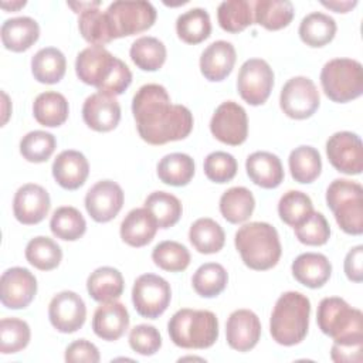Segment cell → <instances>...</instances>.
<instances>
[{"label": "cell", "mask_w": 363, "mask_h": 363, "mask_svg": "<svg viewBox=\"0 0 363 363\" xmlns=\"http://www.w3.org/2000/svg\"><path fill=\"white\" fill-rule=\"evenodd\" d=\"M30 337L31 332L26 320L18 318H4L0 320V352L3 354L26 349Z\"/></svg>", "instance_id": "bcb514c9"}, {"label": "cell", "mask_w": 363, "mask_h": 363, "mask_svg": "<svg viewBox=\"0 0 363 363\" xmlns=\"http://www.w3.org/2000/svg\"><path fill=\"white\" fill-rule=\"evenodd\" d=\"M234 242L242 262L251 269H271L281 258L278 231L268 223L252 221L241 225L235 233Z\"/></svg>", "instance_id": "3957f363"}, {"label": "cell", "mask_w": 363, "mask_h": 363, "mask_svg": "<svg viewBox=\"0 0 363 363\" xmlns=\"http://www.w3.org/2000/svg\"><path fill=\"white\" fill-rule=\"evenodd\" d=\"M105 13L113 40L146 31L156 20V9L145 0H118L111 3Z\"/></svg>", "instance_id": "9c48e42d"}, {"label": "cell", "mask_w": 363, "mask_h": 363, "mask_svg": "<svg viewBox=\"0 0 363 363\" xmlns=\"http://www.w3.org/2000/svg\"><path fill=\"white\" fill-rule=\"evenodd\" d=\"M326 203L346 234L363 233V189L359 183L347 179L333 180L326 190Z\"/></svg>", "instance_id": "52a82bcc"}, {"label": "cell", "mask_w": 363, "mask_h": 363, "mask_svg": "<svg viewBox=\"0 0 363 363\" xmlns=\"http://www.w3.org/2000/svg\"><path fill=\"white\" fill-rule=\"evenodd\" d=\"M255 208L252 193L242 186L231 187L220 197V213L231 224L247 221Z\"/></svg>", "instance_id": "4dcf8cb0"}, {"label": "cell", "mask_w": 363, "mask_h": 363, "mask_svg": "<svg viewBox=\"0 0 363 363\" xmlns=\"http://www.w3.org/2000/svg\"><path fill=\"white\" fill-rule=\"evenodd\" d=\"M220 27L227 33H240L252 24L251 3L245 0H227L217 9Z\"/></svg>", "instance_id": "ee69618b"}, {"label": "cell", "mask_w": 363, "mask_h": 363, "mask_svg": "<svg viewBox=\"0 0 363 363\" xmlns=\"http://www.w3.org/2000/svg\"><path fill=\"white\" fill-rule=\"evenodd\" d=\"M82 119L96 132H109L121 121V105L112 95L95 92L82 105Z\"/></svg>", "instance_id": "ffe728a7"}, {"label": "cell", "mask_w": 363, "mask_h": 363, "mask_svg": "<svg viewBox=\"0 0 363 363\" xmlns=\"http://www.w3.org/2000/svg\"><path fill=\"white\" fill-rule=\"evenodd\" d=\"M299 37L309 47H323L329 44L336 34V21L320 11L305 16L299 24Z\"/></svg>", "instance_id": "d6a6232c"}, {"label": "cell", "mask_w": 363, "mask_h": 363, "mask_svg": "<svg viewBox=\"0 0 363 363\" xmlns=\"http://www.w3.org/2000/svg\"><path fill=\"white\" fill-rule=\"evenodd\" d=\"M294 4L288 0H258L254 3V20L267 30L286 27L294 18Z\"/></svg>", "instance_id": "e575fe53"}, {"label": "cell", "mask_w": 363, "mask_h": 363, "mask_svg": "<svg viewBox=\"0 0 363 363\" xmlns=\"http://www.w3.org/2000/svg\"><path fill=\"white\" fill-rule=\"evenodd\" d=\"M189 240L200 254H216L224 247L225 234L217 221L203 217L190 225Z\"/></svg>", "instance_id": "1f68e13d"}, {"label": "cell", "mask_w": 363, "mask_h": 363, "mask_svg": "<svg viewBox=\"0 0 363 363\" xmlns=\"http://www.w3.org/2000/svg\"><path fill=\"white\" fill-rule=\"evenodd\" d=\"M325 95L337 104H345L363 94V67L352 58H333L320 71Z\"/></svg>", "instance_id": "ba28073f"}, {"label": "cell", "mask_w": 363, "mask_h": 363, "mask_svg": "<svg viewBox=\"0 0 363 363\" xmlns=\"http://www.w3.org/2000/svg\"><path fill=\"white\" fill-rule=\"evenodd\" d=\"M235 58V48L231 43L224 40L214 41L201 52L200 71L211 82L223 81L231 74Z\"/></svg>", "instance_id": "44dd1931"}, {"label": "cell", "mask_w": 363, "mask_h": 363, "mask_svg": "<svg viewBox=\"0 0 363 363\" xmlns=\"http://www.w3.org/2000/svg\"><path fill=\"white\" fill-rule=\"evenodd\" d=\"M129 326V313L123 303L111 301L96 308L92 318L94 333L102 340H118Z\"/></svg>", "instance_id": "7402d4cb"}, {"label": "cell", "mask_w": 363, "mask_h": 363, "mask_svg": "<svg viewBox=\"0 0 363 363\" xmlns=\"http://www.w3.org/2000/svg\"><path fill=\"white\" fill-rule=\"evenodd\" d=\"M228 282V274L221 264L206 262L197 268L193 275V289L203 298H214L220 295Z\"/></svg>", "instance_id": "b9f144b4"}, {"label": "cell", "mask_w": 363, "mask_h": 363, "mask_svg": "<svg viewBox=\"0 0 363 363\" xmlns=\"http://www.w3.org/2000/svg\"><path fill=\"white\" fill-rule=\"evenodd\" d=\"M125 194L122 187L112 180L95 183L85 196V208L96 223L113 220L123 206Z\"/></svg>", "instance_id": "2e32d148"}, {"label": "cell", "mask_w": 363, "mask_h": 363, "mask_svg": "<svg viewBox=\"0 0 363 363\" xmlns=\"http://www.w3.org/2000/svg\"><path fill=\"white\" fill-rule=\"evenodd\" d=\"M312 211L313 204L311 197L298 190L286 191L278 203V214L281 220L291 227L301 224Z\"/></svg>", "instance_id": "f6af8a7d"}, {"label": "cell", "mask_w": 363, "mask_h": 363, "mask_svg": "<svg viewBox=\"0 0 363 363\" xmlns=\"http://www.w3.org/2000/svg\"><path fill=\"white\" fill-rule=\"evenodd\" d=\"M40 37L38 23L27 16L9 18L1 26V43L14 52L28 50Z\"/></svg>", "instance_id": "4316f807"}, {"label": "cell", "mask_w": 363, "mask_h": 363, "mask_svg": "<svg viewBox=\"0 0 363 363\" xmlns=\"http://www.w3.org/2000/svg\"><path fill=\"white\" fill-rule=\"evenodd\" d=\"M213 136L230 146H238L248 136V118L245 109L234 101H225L217 106L210 121Z\"/></svg>", "instance_id": "4fadbf2b"}, {"label": "cell", "mask_w": 363, "mask_h": 363, "mask_svg": "<svg viewBox=\"0 0 363 363\" xmlns=\"http://www.w3.org/2000/svg\"><path fill=\"white\" fill-rule=\"evenodd\" d=\"M132 113L139 136L149 145L187 138L193 129V115L184 105H174L164 86L146 84L132 99Z\"/></svg>", "instance_id": "6da1fadb"}, {"label": "cell", "mask_w": 363, "mask_h": 363, "mask_svg": "<svg viewBox=\"0 0 363 363\" xmlns=\"http://www.w3.org/2000/svg\"><path fill=\"white\" fill-rule=\"evenodd\" d=\"M316 320L322 333L330 336L333 342L363 340L362 311L352 308L342 298H323L318 306Z\"/></svg>", "instance_id": "8992f818"}, {"label": "cell", "mask_w": 363, "mask_h": 363, "mask_svg": "<svg viewBox=\"0 0 363 363\" xmlns=\"http://www.w3.org/2000/svg\"><path fill=\"white\" fill-rule=\"evenodd\" d=\"M75 72L84 84L112 96L123 94L132 82L129 67L102 45L84 48L77 55Z\"/></svg>", "instance_id": "7a4b0ae2"}, {"label": "cell", "mask_w": 363, "mask_h": 363, "mask_svg": "<svg viewBox=\"0 0 363 363\" xmlns=\"http://www.w3.org/2000/svg\"><path fill=\"white\" fill-rule=\"evenodd\" d=\"M69 106L65 96L55 91L40 94L33 104V115L35 121L47 128L62 125L68 118Z\"/></svg>", "instance_id": "f546056e"}, {"label": "cell", "mask_w": 363, "mask_h": 363, "mask_svg": "<svg viewBox=\"0 0 363 363\" xmlns=\"http://www.w3.org/2000/svg\"><path fill=\"white\" fill-rule=\"evenodd\" d=\"M78 28L84 40L92 45L104 47V44L113 40L106 13L101 11L98 7L86 9L79 14Z\"/></svg>", "instance_id": "ab89813d"}, {"label": "cell", "mask_w": 363, "mask_h": 363, "mask_svg": "<svg viewBox=\"0 0 363 363\" xmlns=\"http://www.w3.org/2000/svg\"><path fill=\"white\" fill-rule=\"evenodd\" d=\"M89 174V163L78 150H62L52 163V176L65 190L79 189Z\"/></svg>", "instance_id": "603a6c76"}, {"label": "cell", "mask_w": 363, "mask_h": 363, "mask_svg": "<svg viewBox=\"0 0 363 363\" xmlns=\"http://www.w3.org/2000/svg\"><path fill=\"white\" fill-rule=\"evenodd\" d=\"M170 340L183 349H207L218 339L217 316L204 309H180L167 323Z\"/></svg>", "instance_id": "5b68a950"}, {"label": "cell", "mask_w": 363, "mask_h": 363, "mask_svg": "<svg viewBox=\"0 0 363 363\" xmlns=\"http://www.w3.org/2000/svg\"><path fill=\"white\" fill-rule=\"evenodd\" d=\"M153 262L169 272L184 271L190 264L189 250L177 241H162L152 251Z\"/></svg>", "instance_id": "7dc6e473"}, {"label": "cell", "mask_w": 363, "mask_h": 363, "mask_svg": "<svg viewBox=\"0 0 363 363\" xmlns=\"http://www.w3.org/2000/svg\"><path fill=\"white\" fill-rule=\"evenodd\" d=\"M299 242L305 245H323L330 237V227L322 213L312 211L301 224L294 227Z\"/></svg>", "instance_id": "681fc988"}, {"label": "cell", "mask_w": 363, "mask_h": 363, "mask_svg": "<svg viewBox=\"0 0 363 363\" xmlns=\"http://www.w3.org/2000/svg\"><path fill=\"white\" fill-rule=\"evenodd\" d=\"M51 233L64 241H77L86 231V223L84 216L71 206L58 207L50 220Z\"/></svg>", "instance_id": "f35d334b"}, {"label": "cell", "mask_w": 363, "mask_h": 363, "mask_svg": "<svg viewBox=\"0 0 363 363\" xmlns=\"http://www.w3.org/2000/svg\"><path fill=\"white\" fill-rule=\"evenodd\" d=\"M57 147V140L52 133L45 130L28 132L20 140V153L27 162H47Z\"/></svg>", "instance_id": "c3c4849f"}, {"label": "cell", "mask_w": 363, "mask_h": 363, "mask_svg": "<svg viewBox=\"0 0 363 363\" xmlns=\"http://www.w3.org/2000/svg\"><path fill=\"white\" fill-rule=\"evenodd\" d=\"M65 55L55 47L38 50L31 58V72L41 84H57L65 75Z\"/></svg>", "instance_id": "f1b7e54d"}, {"label": "cell", "mask_w": 363, "mask_h": 363, "mask_svg": "<svg viewBox=\"0 0 363 363\" xmlns=\"http://www.w3.org/2000/svg\"><path fill=\"white\" fill-rule=\"evenodd\" d=\"M26 259L40 271H51L60 265L62 251L52 238L38 235L28 241L26 247Z\"/></svg>", "instance_id": "60d3db41"}, {"label": "cell", "mask_w": 363, "mask_h": 363, "mask_svg": "<svg viewBox=\"0 0 363 363\" xmlns=\"http://www.w3.org/2000/svg\"><path fill=\"white\" fill-rule=\"evenodd\" d=\"M311 302L295 291L282 294L271 313L269 332L272 339L282 346L301 343L309 329Z\"/></svg>", "instance_id": "277c9868"}, {"label": "cell", "mask_w": 363, "mask_h": 363, "mask_svg": "<svg viewBox=\"0 0 363 363\" xmlns=\"http://www.w3.org/2000/svg\"><path fill=\"white\" fill-rule=\"evenodd\" d=\"M320 104L316 85L308 77H294L281 89L279 106L292 119H306L312 116Z\"/></svg>", "instance_id": "8fae6325"}, {"label": "cell", "mask_w": 363, "mask_h": 363, "mask_svg": "<svg viewBox=\"0 0 363 363\" xmlns=\"http://www.w3.org/2000/svg\"><path fill=\"white\" fill-rule=\"evenodd\" d=\"M247 174L262 189H275L284 180V167L279 157L271 152H254L245 162Z\"/></svg>", "instance_id": "d4e9b609"}, {"label": "cell", "mask_w": 363, "mask_h": 363, "mask_svg": "<svg viewBox=\"0 0 363 363\" xmlns=\"http://www.w3.org/2000/svg\"><path fill=\"white\" fill-rule=\"evenodd\" d=\"M145 208L156 218L159 228L173 227L183 213L180 200L167 191L150 193L145 200Z\"/></svg>", "instance_id": "7bdbcfd3"}, {"label": "cell", "mask_w": 363, "mask_h": 363, "mask_svg": "<svg viewBox=\"0 0 363 363\" xmlns=\"http://www.w3.org/2000/svg\"><path fill=\"white\" fill-rule=\"evenodd\" d=\"M176 31L179 38L187 44H199L204 41L211 33L208 13L200 7L187 10L177 17Z\"/></svg>", "instance_id": "8d00e7d4"}, {"label": "cell", "mask_w": 363, "mask_h": 363, "mask_svg": "<svg viewBox=\"0 0 363 363\" xmlns=\"http://www.w3.org/2000/svg\"><path fill=\"white\" fill-rule=\"evenodd\" d=\"M99 359L98 347L85 339L75 340L65 349V362L69 363H98Z\"/></svg>", "instance_id": "f5cc1de1"}, {"label": "cell", "mask_w": 363, "mask_h": 363, "mask_svg": "<svg viewBox=\"0 0 363 363\" xmlns=\"http://www.w3.org/2000/svg\"><path fill=\"white\" fill-rule=\"evenodd\" d=\"M330 357L336 363H360L363 360V340L333 342Z\"/></svg>", "instance_id": "db71d44e"}, {"label": "cell", "mask_w": 363, "mask_h": 363, "mask_svg": "<svg viewBox=\"0 0 363 363\" xmlns=\"http://www.w3.org/2000/svg\"><path fill=\"white\" fill-rule=\"evenodd\" d=\"M130 60L142 71H157L166 61L164 44L150 35L136 38L129 50Z\"/></svg>", "instance_id": "d590c367"}, {"label": "cell", "mask_w": 363, "mask_h": 363, "mask_svg": "<svg viewBox=\"0 0 363 363\" xmlns=\"http://www.w3.org/2000/svg\"><path fill=\"white\" fill-rule=\"evenodd\" d=\"M129 346L142 356H152L162 347V336L152 325H136L129 332Z\"/></svg>", "instance_id": "816d5d0a"}, {"label": "cell", "mask_w": 363, "mask_h": 363, "mask_svg": "<svg viewBox=\"0 0 363 363\" xmlns=\"http://www.w3.org/2000/svg\"><path fill=\"white\" fill-rule=\"evenodd\" d=\"M172 289L169 282L155 274L136 278L132 288V302L136 312L147 319L159 318L169 306Z\"/></svg>", "instance_id": "30bf717a"}, {"label": "cell", "mask_w": 363, "mask_h": 363, "mask_svg": "<svg viewBox=\"0 0 363 363\" xmlns=\"http://www.w3.org/2000/svg\"><path fill=\"white\" fill-rule=\"evenodd\" d=\"M157 228V221L147 208H133L121 223V238L130 247H145L155 238Z\"/></svg>", "instance_id": "cb8c5ba5"}, {"label": "cell", "mask_w": 363, "mask_h": 363, "mask_svg": "<svg viewBox=\"0 0 363 363\" xmlns=\"http://www.w3.org/2000/svg\"><path fill=\"white\" fill-rule=\"evenodd\" d=\"M50 194L44 187L34 183L21 186L13 200V213L18 223L24 225L38 224L50 211Z\"/></svg>", "instance_id": "ac0fdd59"}, {"label": "cell", "mask_w": 363, "mask_h": 363, "mask_svg": "<svg viewBox=\"0 0 363 363\" xmlns=\"http://www.w3.org/2000/svg\"><path fill=\"white\" fill-rule=\"evenodd\" d=\"M274 86V71L265 60H247L237 77V89L240 96L250 105H262Z\"/></svg>", "instance_id": "7c38bea8"}, {"label": "cell", "mask_w": 363, "mask_h": 363, "mask_svg": "<svg viewBox=\"0 0 363 363\" xmlns=\"http://www.w3.org/2000/svg\"><path fill=\"white\" fill-rule=\"evenodd\" d=\"M291 176L298 183H312L322 170V159L319 152L312 146L295 147L288 159Z\"/></svg>", "instance_id": "74e56055"}, {"label": "cell", "mask_w": 363, "mask_h": 363, "mask_svg": "<svg viewBox=\"0 0 363 363\" xmlns=\"http://www.w3.org/2000/svg\"><path fill=\"white\" fill-rule=\"evenodd\" d=\"M125 288L122 274L113 267L96 268L86 279V291L96 302L116 301Z\"/></svg>", "instance_id": "83f0119b"}, {"label": "cell", "mask_w": 363, "mask_h": 363, "mask_svg": "<svg viewBox=\"0 0 363 363\" xmlns=\"http://www.w3.org/2000/svg\"><path fill=\"white\" fill-rule=\"evenodd\" d=\"M26 6V1L23 0V1H11V3H7V1H1V7L4 9V10H7V11H14V10H18V9H21V7H24Z\"/></svg>", "instance_id": "6f0895ef"}, {"label": "cell", "mask_w": 363, "mask_h": 363, "mask_svg": "<svg viewBox=\"0 0 363 363\" xmlns=\"http://www.w3.org/2000/svg\"><path fill=\"white\" fill-rule=\"evenodd\" d=\"M363 247H353L345 258V274L353 282H362L363 279Z\"/></svg>", "instance_id": "11a10c76"}, {"label": "cell", "mask_w": 363, "mask_h": 363, "mask_svg": "<svg viewBox=\"0 0 363 363\" xmlns=\"http://www.w3.org/2000/svg\"><path fill=\"white\" fill-rule=\"evenodd\" d=\"M237 160L227 152H211L204 159V173L214 183H227L237 174Z\"/></svg>", "instance_id": "f907efd6"}, {"label": "cell", "mask_w": 363, "mask_h": 363, "mask_svg": "<svg viewBox=\"0 0 363 363\" xmlns=\"http://www.w3.org/2000/svg\"><path fill=\"white\" fill-rule=\"evenodd\" d=\"M194 160L186 153H170L157 163V177L169 186L182 187L190 183L194 176Z\"/></svg>", "instance_id": "836d02e7"}, {"label": "cell", "mask_w": 363, "mask_h": 363, "mask_svg": "<svg viewBox=\"0 0 363 363\" xmlns=\"http://www.w3.org/2000/svg\"><path fill=\"white\" fill-rule=\"evenodd\" d=\"M294 278L312 289L323 286L332 274V264L319 252H303L292 262Z\"/></svg>", "instance_id": "484cf974"}, {"label": "cell", "mask_w": 363, "mask_h": 363, "mask_svg": "<svg viewBox=\"0 0 363 363\" xmlns=\"http://www.w3.org/2000/svg\"><path fill=\"white\" fill-rule=\"evenodd\" d=\"M1 95H3V99H4V101H3V105H4V106H3V109H4V112H3V113H4V116H3V125H4V123L7 122L9 115L11 113V111H9V109H7V106L10 105V101H9L7 94H6V92H1Z\"/></svg>", "instance_id": "680465c9"}, {"label": "cell", "mask_w": 363, "mask_h": 363, "mask_svg": "<svg viewBox=\"0 0 363 363\" xmlns=\"http://www.w3.org/2000/svg\"><path fill=\"white\" fill-rule=\"evenodd\" d=\"M37 294L35 277L23 267H13L0 279V301L9 309L27 308Z\"/></svg>", "instance_id": "9a60e30c"}, {"label": "cell", "mask_w": 363, "mask_h": 363, "mask_svg": "<svg viewBox=\"0 0 363 363\" xmlns=\"http://www.w3.org/2000/svg\"><path fill=\"white\" fill-rule=\"evenodd\" d=\"M322 4L328 9H332L336 13H347L350 9H353L357 4V1L356 0H353V1H322Z\"/></svg>", "instance_id": "9f6ffc18"}, {"label": "cell", "mask_w": 363, "mask_h": 363, "mask_svg": "<svg viewBox=\"0 0 363 363\" xmlns=\"http://www.w3.org/2000/svg\"><path fill=\"white\" fill-rule=\"evenodd\" d=\"M326 155L330 164L345 174H360L363 170V145L359 135L342 130L326 142Z\"/></svg>", "instance_id": "5bb4252c"}, {"label": "cell", "mask_w": 363, "mask_h": 363, "mask_svg": "<svg viewBox=\"0 0 363 363\" xmlns=\"http://www.w3.org/2000/svg\"><path fill=\"white\" fill-rule=\"evenodd\" d=\"M51 325L61 333H74L82 328L86 318V306L82 298L72 291L57 294L48 306Z\"/></svg>", "instance_id": "e0dca14e"}, {"label": "cell", "mask_w": 363, "mask_h": 363, "mask_svg": "<svg viewBox=\"0 0 363 363\" xmlns=\"http://www.w3.org/2000/svg\"><path fill=\"white\" fill-rule=\"evenodd\" d=\"M225 337L231 349L248 352L254 349L261 337V322L250 309L234 311L225 323Z\"/></svg>", "instance_id": "d6986e66"}]
</instances>
